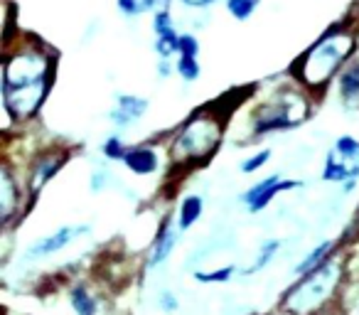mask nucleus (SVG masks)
<instances>
[{
	"instance_id": "393cba45",
	"label": "nucleus",
	"mask_w": 359,
	"mask_h": 315,
	"mask_svg": "<svg viewBox=\"0 0 359 315\" xmlns=\"http://www.w3.org/2000/svg\"><path fill=\"white\" fill-rule=\"evenodd\" d=\"M261 0H224V11L234 18L236 22H246L259 11Z\"/></svg>"
},
{
	"instance_id": "f03ea898",
	"label": "nucleus",
	"mask_w": 359,
	"mask_h": 315,
	"mask_svg": "<svg viewBox=\"0 0 359 315\" xmlns=\"http://www.w3.org/2000/svg\"><path fill=\"white\" fill-rule=\"evenodd\" d=\"M359 42V22L342 20L337 25L327 27L298 60L290 67V76L300 86L315 96H323L330 91L332 81L349 62V57L357 52Z\"/></svg>"
},
{
	"instance_id": "4468645a",
	"label": "nucleus",
	"mask_w": 359,
	"mask_h": 315,
	"mask_svg": "<svg viewBox=\"0 0 359 315\" xmlns=\"http://www.w3.org/2000/svg\"><path fill=\"white\" fill-rule=\"evenodd\" d=\"M330 89L334 91V104L344 114H359V42L357 52L349 57V62L342 67L337 79L332 81Z\"/></svg>"
},
{
	"instance_id": "7c9ffc66",
	"label": "nucleus",
	"mask_w": 359,
	"mask_h": 315,
	"mask_svg": "<svg viewBox=\"0 0 359 315\" xmlns=\"http://www.w3.org/2000/svg\"><path fill=\"white\" fill-rule=\"evenodd\" d=\"M357 20H359V3H357Z\"/></svg>"
},
{
	"instance_id": "412c9836",
	"label": "nucleus",
	"mask_w": 359,
	"mask_h": 315,
	"mask_svg": "<svg viewBox=\"0 0 359 315\" xmlns=\"http://www.w3.org/2000/svg\"><path fill=\"white\" fill-rule=\"evenodd\" d=\"M128 148H130V143H126L123 133H118V130H111L99 143V153L106 163H123Z\"/></svg>"
},
{
	"instance_id": "c85d7f7f",
	"label": "nucleus",
	"mask_w": 359,
	"mask_h": 315,
	"mask_svg": "<svg viewBox=\"0 0 359 315\" xmlns=\"http://www.w3.org/2000/svg\"><path fill=\"white\" fill-rule=\"evenodd\" d=\"M180 6L187 8V11H195V13H205L210 8H215L217 3H224V0H177Z\"/></svg>"
},
{
	"instance_id": "f3484780",
	"label": "nucleus",
	"mask_w": 359,
	"mask_h": 315,
	"mask_svg": "<svg viewBox=\"0 0 359 315\" xmlns=\"http://www.w3.org/2000/svg\"><path fill=\"white\" fill-rule=\"evenodd\" d=\"M205 210H207V200L202 192H185V195L180 197L172 215H175V220H177L180 229L190 232L192 227H197L202 222Z\"/></svg>"
},
{
	"instance_id": "4be33fe9",
	"label": "nucleus",
	"mask_w": 359,
	"mask_h": 315,
	"mask_svg": "<svg viewBox=\"0 0 359 315\" xmlns=\"http://www.w3.org/2000/svg\"><path fill=\"white\" fill-rule=\"evenodd\" d=\"M273 161V148H269V145H264V148H256L251 150L246 158H241L239 161V173L241 175H259L261 170H264L269 163Z\"/></svg>"
},
{
	"instance_id": "20e7f679",
	"label": "nucleus",
	"mask_w": 359,
	"mask_h": 315,
	"mask_svg": "<svg viewBox=\"0 0 359 315\" xmlns=\"http://www.w3.org/2000/svg\"><path fill=\"white\" fill-rule=\"evenodd\" d=\"M226 126L229 119L217 104L195 109L182 123L175 126L165 140L170 166H175L177 170H195L207 166L224 143Z\"/></svg>"
},
{
	"instance_id": "dca6fc26",
	"label": "nucleus",
	"mask_w": 359,
	"mask_h": 315,
	"mask_svg": "<svg viewBox=\"0 0 359 315\" xmlns=\"http://www.w3.org/2000/svg\"><path fill=\"white\" fill-rule=\"evenodd\" d=\"M337 254H339V241L323 239V241H318V244H313L303 256H300L298 264H293V269H290V274H293V279L305 276V274H310V271L320 269L323 264H327V261Z\"/></svg>"
},
{
	"instance_id": "c756f323",
	"label": "nucleus",
	"mask_w": 359,
	"mask_h": 315,
	"mask_svg": "<svg viewBox=\"0 0 359 315\" xmlns=\"http://www.w3.org/2000/svg\"><path fill=\"white\" fill-rule=\"evenodd\" d=\"M155 76H158L160 81L175 76V60H163V57H158V62H155Z\"/></svg>"
},
{
	"instance_id": "f257e3e1",
	"label": "nucleus",
	"mask_w": 359,
	"mask_h": 315,
	"mask_svg": "<svg viewBox=\"0 0 359 315\" xmlns=\"http://www.w3.org/2000/svg\"><path fill=\"white\" fill-rule=\"evenodd\" d=\"M57 79V55L52 47L30 35L15 42L6 35L0 67V104L6 128L32 123L42 114Z\"/></svg>"
},
{
	"instance_id": "cd10ccee",
	"label": "nucleus",
	"mask_w": 359,
	"mask_h": 315,
	"mask_svg": "<svg viewBox=\"0 0 359 315\" xmlns=\"http://www.w3.org/2000/svg\"><path fill=\"white\" fill-rule=\"evenodd\" d=\"M155 305H158L160 313L165 315H175L180 310V298L172 293V290H160L158 298H155Z\"/></svg>"
},
{
	"instance_id": "423d86ee",
	"label": "nucleus",
	"mask_w": 359,
	"mask_h": 315,
	"mask_svg": "<svg viewBox=\"0 0 359 315\" xmlns=\"http://www.w3.org/2000/svg\"><path fill=\"white\" fill-rule=\"evenodd\" d=\"M320 180L334 185L342 195H352L359 187V138L342 133L327 148L320 168Z\"/></svg>"
},
{
	"instance_id": "ddd939ff",
	"label": "nucleus",
	"mask_w": 359,
	"mask_h": 315,
	"mask_svg": "<svg viewBox=\"0 0 359 315\" xmlns=\"http://www.w3.org/2000/svg\"><path fill=\"white\" fill-rule=\"evenodd\" d=\"M150 111V101L140 94H128V91H121V94L114 96L109 106V126L111 130H118V133H126V130L135 128L140 121L148 116Z\"/></svg>"
},
{
	"instance_id": "0eeeda50",
	"label": "nucleus",
	"mask_w": 359,
	"mask_h": 315,
	"mask_svg": "<svg viewBox=\"0 0 359 315\" xmlns=\"http://www.w3.org/2000/svg\"><path fill=\"white\" fill-rule=\"evenodd\" d=\"M94 232V227L89 222H74V224H62L57 229L47 232V234L32 239L30 244L25 246L20 261L22 264H40V261L55 259V256L65 254L67 249H72L74 244H79L81 239Z\"/></svg>"
},
{
	"instance_id": "9b49d317",
	"label": "nucleus",
	"mask_w": 359,
	"mask_h": 315,
	"mask_svg": "<svg viewBox=\"0 0 359 315\" xmlns=\"http://www.w3.org/2000/svg\"><path fill=\"white\" fill-rule=\"evenodd\" d=\"M182 234H185V232L180 229L175 215H165L163 220H160L158 229H155L153 239H150L148 251H145V271H148V274L160 271L172 259L175 249H177L180 241H182Z\"/></svg>"
},
{
	"instance_id": "b1692460",
	"label": "nucleus",
	"mask_w": 359,
	"mask_h": 315,
	"mask_svg": "<svg viewBox=\"0 0 359 315\" xmlns=\"http://www.w3.org/2000/svg\"><path fill=\"white\" fill-rule=\"evenodd\" d=\"M116 8L123 18L133 20V18H140V15H153L158 11V0H116Z\"/></svg>"
},
{
	"instance_id": "9d476101",
	"label": "nucleus",
	"mask_w": 359,
	"mask_h": 315,
	"mask_svg": "<svg viewBox=\"0 0 359 315\" xmlns=\"http://www.w3.org/2000/svg\"><path fill=\"white\" fill-rule=\"evenodd\" d=\"M30 207L32 202L27 197L25 180H20L13 163L6 158L0 166V222H3V229H11L13 224H18Z\"/></svg>"
},
{
	"instance_id": "a211bd4d",
	"label": "nucleus",
	"mask_w": 359,
	"mask_h": 315,
	"mask_svg": "<svg viewBox=\"0 0 359 315\" xmlns=\"http://www.w3.org/2000/svg\"><path fill=\"white\" fill-rule=\"evenodd\" d=\"M280 249H283V239H280V236H266V239L259 244V249L254 251V259H251V264L241 269V276L251 279V276L266 271L276 259H278Z\"/></svg>"
},
{
	"instance_id": "2eb2a0df",
	"label": "nucleus",
	"mask_w": 359,
	"mask_h": 315,
	"mask_svg": "<svg viewBox=\"0 0 359 315\" xmlns=\"http://www.w3.org/2000/svg\"><path fill=\"white\" fill-rule=\"evenodd\" d=\"M153 52L163 60H172L177 57V47H180V35L182 32L175 27V18H172V8H160L153 13Z\"/></svg>"
},
{
	"instance_id": "1a4fd4ad",
	"label": "nucleus",
	"mask_w": 359,
	"mask_h": 315,
	"mask_svg": "<svg viewBox=\"0 0 359 315\" xmlns=\"http://www.w3.org/2000/svg\"><path fill=\"white\" fill-rule=\"evenodd\" d=\"M69 161V150L65 145H47V148L37 150L32 155V161L27 163V173H25V187H27V197L35 205L37 197L45 192V187L55 180L62 173V168Z\"/></svg>"
},
{
	"instance_id": "bb28decb",
	"label": "nucleus",
	"mask_w": 359,
	"mask_h": 315,
	"mask_svg": "<svg viewBox=\"0 0 359 315\" xmlns=\"http://www.w3.org/2000/svg\"><path fill=\"white\" fill-rule=\"evenodd\" d=\"M200 52H202V42L195 32L187 30L180 35V47H177L180 57H200Z\"/></svg>"
},
{
	"instance_id": "6e6552de",
	"label": "nucleus",
	"mask_w": 359,
	"mask_h": 315,
	"mask_svg": "<svg viewBox=\"0 0 359 315\" xmlns=\"http://www.w3.org/2000/svg\"><path fill=\"white\" fill-rule=\"evenodd\" d=\"M305 180L300 177H285L283 173H269V175L254 180L244 192L239 195V205L244 207L246 215H261L266 212L280 195L303 190Z\"/></svg>"
},
{
	"instance_id": "a878e982",
	"label": "nucleus",
	"mask_w": 359,
	"mask_h": 315,
	"mask_svg": "<svg viewBox=\"0 0 359 315\" xmlns=\"http://www.w3.org/2000/svg\"><path fill=\"white\" fill-rule=\"evenodd\" d=\"M111 185H114V173H111L106 166H96L94 170L89 173V192L91 195H101V192H106Z\"/></svg>"
},
{
	"instance_id": "2f4dec72",
	"label": "nucleus",
	"mask_w": 359,
	"mask_h": 315,
	"mask_svg": "<svg viewBox=\"0 0 359 315\" xmlns=\"http://www.w3.org/2000/svg\"><path fill=\"white\" fill-rule=\"evenodd\" d=\"M357 315H359V308H357Z\"/></svg>"
},
{
	"instance_id": "aec40b11",
	"label": "nucleus",
	"mask_w": 359,
	"mask_h": 315,
	"mask_svg": "<svg viewBox=\"0 0 359 315\" xmlns=\"http://www.w3.org/2000/svg\"><path fill=\"white\" fill-rule=\"evenodd\" d=\"M241 274V269L236 264H224L217 266V269H195L192 271V281L202 286H222L234 281Z\"/></svg>"
},
{
	"instance_id": "5701e85b",
	"label": "nucleus",
	"mask_w": 359,
	"mask_h": 315,
	"mask_svg": "<svg viewBox=\"0 0 359 315\" xmlns=\"http://www.w3.org/2000/svg\"><path fill=\"white\" fill-rule=\"evenodd\" d=\"M175 76L185 86H192L202 79V62L200 57H180L175 60Z\"/></svg>"
},
{
	"instance_id": "6ab92c4d",
	"label": "nucleus",
	"mask_w": 359,
	"mask_h": 315,
	"mask_svg": "<svg viewBox=\"0 0 359 315\" xmlns=\"http://www.w3.org/2000/svg\"><path fill=\"white\" fill-rule=\"evenodd\" d=\"M67 303H69V310L74 315H99V298H96L94 290L86 283H81V281H76V283L67 290Z\"/></svg>"
},
{
	"instance_id": "f8f14e48",
	"label": "nucleus",
	"mask_w": 359,
	"mask_h": 315,
	"mask_svg": "<svg viewBox=\"0 0 359 315\" xmlns=\"http://www.w3.org/2000/svg\"><path fill=\"white\" fill-rule=\"evenodd\" d=\"M165 163H170L168 143H165V140L163 143L143 140V143H130L128 153H126L121 166L133 177H153V175H158V173H163Z\"/></svg>"
},
{
	"instance_id": "39448f33",
	"label": "nucleus",
	"mask_w": 359,
	"mask_h": 315,
	"mask_svg": "<svg viewBox=\"0 0 359 315\" xmlns=\"http://www.w3.org/2000/svg\"><path fill=\"white\" fill-rule=\"evenodd\" d=\"M347 281V264L342 256H332L327 264L298 276L293 283L285 288L280 298V310L285 315H320L337 300Z\"/></svg>"
},
{
	"instance_id": "7ed1b4c3",
	"label": "nucleus",
	"mask_w": 359,
	"mask_h": 315,
	"mask_svg": "<svg viewBox=\"0 0 359 315\" xmlns=\"http://www.w3.org/2000/svg\"><path fill=\"white\" fill-rule=\"evenodd\" d=\"M315 99L305 86L290 76L283 84H276L264 96L254 99L251 109L246 111V135L251 143L264 140L276 133L298 130L313 119Z\"/></svg>"
}]
</instances>
